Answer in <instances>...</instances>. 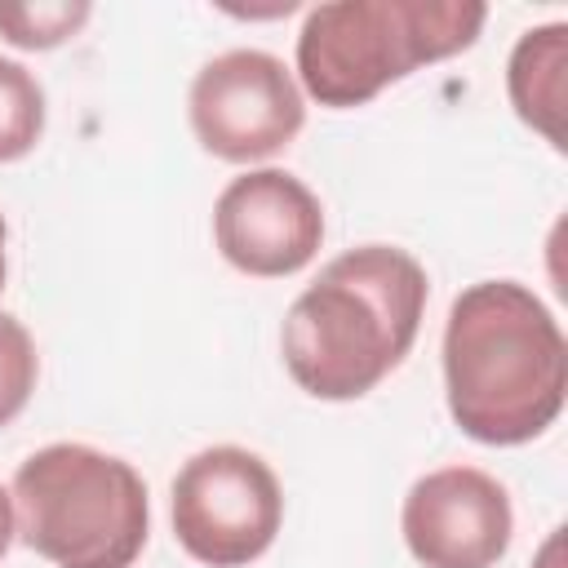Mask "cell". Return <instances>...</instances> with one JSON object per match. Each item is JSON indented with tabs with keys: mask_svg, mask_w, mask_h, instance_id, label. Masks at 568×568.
<instances>
[{
	"mask_svg": "<svg viewBox=\"0 0 568 568\" xmlns=\"http://www.w3.org/2000/svg\"><path fill=\"white\" fill-rule=\"evenodd\" d=\"M444 395L462 435L515 448L564 413L568 342L550 306L519 280L462 288L444 324Z\"/></svg>",
	"mask_w": 568,
	"mask_h": 568,
	"instance_id": "cell-1",
	"label": "cell"
},
{
	"mask_svg": "<svg viewBox=\"0 0 568 568\" xmlns=\"http://www.w3.org/2000/svg\"><path fill=\"white\" fill-rule=\"evenodd\" d=\"M430 280L395 244L337 253L288 306L280 351L288 377L315 399H359L404 364L426 315Z\"/></svg>",
	"mask_w": 568,
	"mask_h": 568,
	"instance_id": "cell-2",
	"label": "cell"
},
{
	"mask_svg": "<svg viewBox=\"0 0 568 568\" xmlns=\"http://www.w3.org/2000/svg\"><path fill=\"white\" fill-rule=\"evenodd\" d=\"M484 18L475 0H328L297 31V80L320 106H364L417 67L466 53Z\"/></svg>",
	"mask_w": 568,
	"mask_h": 568,
	"instance_id": "cell-3",
	"label": "cell"
},
{
	"mask_svg": "<svg viewBox=\"0 0 568 568\" xmlns=\"http://www.w3.org/2000/svg\"><path fill=\"white\" fill-rule=\"evenodd\" d=\"M18 537L53 568H129L151 532L142 475L89 444H44L13 470Z\"/></svg>",
	"mask_w": 568,
	"mask_h": 568,
	"instance_id": "cell-4",
	"label": "cell"
},
{
	"mask_svg": "<svg viewBox=\"0 0 568 568\" xmlns=\"http://www.w3.org/2000/svg\"><path fill=\"white\" fill-rule=\"evenodd\" d=\"M280 519L284 493L275 470L240 444L195 453L173 479V537L209 568H244L262 559Z\"/></svg>",
	"mask_w": 568,
	"mask_h": 568,
	"instance_id": "cell-5",
	"label": "cell"
},
{
	"mask_svg": "<svg viewBox=\"0 0 568 568\" xmlns=\"http://www.w3.org/2000/svg\"><path fill=\"white\" fill-rule=\"evenodd\" d=\"M186 111L200 146L226 164H253L284 151L306 124L293 71L266 49H226L209 58L191 80Z\"/></svg>",
	"mask_w": 568,
	"mask_h": 568,
	"instance_id": "cell-6",
	"label": "cell"
},
{
	"mask_svg": "<svg viewBox=\"0 0 568 568\" xmlns=\"http://www.w3.org/2000/svg\"><path fill=\"white\" fill-rule=\"evenodd\" d=\"M217 253L257 280L302 271L324 244V209L315 191L284 169H248L231 178L213 204Z\"/></svg>",
	"mask_w": 568,
	"mask_h": 568,
	"instance_id": "cell-7",
	"label": "cell"
},
{
	"mask_svg": "<svg viewBox=\"0 0 568 568\" xmlns=\"http://www.w3.org/2000/svg\"><path fill=\"white\" fill-rule=\"evenodd\" d=\"M404 546L422 568H493L510 550V493L479 466L422 475L399 510Z\"/></svg>",
	"mask_w": 568,
	"mask_h": 568,
	"instance_id": "cell-8",
	"label": "cell"
},
{
	"mask_svg": "<svg viewBox=\"0 0 568 568\" xmlns=\"http://www.w3.org/2000/svg\"><path fill=\"white\" fill-rule=\"evenodd\" d=\"M568 27L546 22L519 36L510 67H506V89L510 106L524 124H532L550 146H564V84H568Z\"/></svg>",
	"mask_w": 568,
	"mask_h": 568,
	"instance_id": "cell-9",
	"label": "cell"
},
{
	"mask_svg": "<svg viewBox=\"0 0 568 568\" xmlns=\"http://www.w3.org/2000/svg\"><path fill=\"white\" fill-rule=\"evenodd\" d=\"M40 133H44V89H40V80L22 62L0 58V164L31 155Z\"/></svg>",
	"mask_w": 568,
	"mask_h": 568,
	"instance_id": "cell-10",
	"label": "cell"
},
{
	"mask_svg": "<svg viewBox=\"0 0 568 568\" xmlns=\"http://www.w3.org/2000/svg\"><path fill=\"white\" fill-rule=\"evenodd\" d=\"M84 0H49V4H0V36L13 49H58L89 22Z\"/></svg>",
	"mask_w": 568,
	"mask_h": 568,
	"instance_id": "cell-11",
	"label": "cell"
},
{
	"mask_svg": "<svg viewBox=\"0 0 568 568\" xmlns=\"http://www.w3.org/2000/svg\"><path fill=\"white\" fill-rule=\"evenodd\" d=\"M36 377H40V355L31 333L22 328V320L0 311V426H9L27 408Z\"/></svg>",
	"mask_w": 568,
	"mask_h": 568,
	"instance_id": "cell-12",
	"label": "cell"
},
{
	"mask_svg": "<svg viewBox=\"0 0 568 568\" xmlns=\"http://www.w3.org/2000/svg\"><path fill=\"white\" fill-rule=\"evenodd\" d=\"M13 532H18V524H13V497L0 488V559L13 546Z\"/></svg>",
	"mask_w": 568,
	"mask_h": 568,
	"instance_id": "cell-13",
	"label": "cell"
},
{
	"mask_svg": "<svg viewBox=\"0 0 568 568\" xmlns=\"http://www.w3.org/2000/svg\"><path fill=\"white\" fill-rule=\"evenodd\" d=\"M4 271H9V262H4V217H0V288H4Z\"/></svg>",
	"mask_w": 568,
	"mask_h": 568,
	"instance_id": "cell-14",
	"label": "cell"
}]
</instances>
